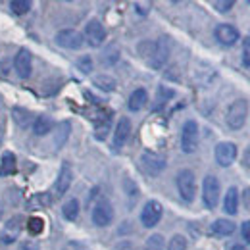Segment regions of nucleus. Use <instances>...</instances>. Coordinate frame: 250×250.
Wrapping results in <instances>:
<instances>
[{"mask_svg":"<svg viewBox=\"0 0 250 250\" xmlns=\"http://www.w3.org/2000/svg\"><path fill=\"white\" fill-rule=\"evenodd\" d=\"M243 63L250 67V37H247L243 42Z\"/></svg>","mask_w":250,"mask_h":250,"instance_id":"e433bc0d","label":"nucleus"},{"mask_svg":"<svg viewBox=\"0 0 250 250\" xmlns=\"http://www.w3.org/2000/svg\"><path fill=\"white\" fill-rule=\"evenodd\" d=\"M129 135H131V120L120 118V122L116 125V131H114V148H122L127 143Z\"/></svg>","mask_w":250,"mask_h":250,"instance_id":"dca6fc26","label":"nucleus"},{"mask_svg":"<svg viewBox=\"0 0 250 250\" xmlns=\"http://www.w3.org/2000/svg\"><path fill=\"white\" fill-rule=\"evenodd\" d=\"M2 210H4V206H2V202H0V216H2Z\"/></svg>","mask_w":250,"mask_h":250,"instance_id":"c03bdc74","label":"nucleus"},{"mask_svg":"<svg viewBox=\"0 0 250 250\" xmlns=\"http://www.w3.org/2000/svg\"><path fill=\"white\" fill-rule=\"evenodd\" d=\"M124 190L131 202H135V200L139 198V187H137V183H135L131 177H125L124 179Z\"/></svg>","mask_w":250,"mask_h":250,"instance_id":"c756f323","label":"nucleus"},{"mask_svg":"<svg viewBox=\"0 0 250 250\" xmlns=\"http://www.w3.org/2000/svg\"><path fill=\"white\" fill-rule=\"evenodd\" d=\"M173 91L171 89H167V87H160V91H158V106H162V104H166L169 98H173Z\"/></svg>","mask_w":250,"mask_h":250,"instance_id":"72a5a7b5","label":"nucleus"},{"mask_svg":"<svg viewBox=\"0 0 250 250\" xmlns=\"http://www.w3.org/2000/svg\"><path fill=\"white\" fill-rule=\"evenodd\" d=\"M27 223H29V227H27V229H29V233H33V235L41 233V231H42V227H44V221H42L41 218H31Z\"/></svg>","mask_w":250,"mask_h":250,"instance_id":"c9c22d12","label":"nucleus"},{"mask_svg":"<svg viewBox=\"0 0 250 250\" xmlns=\"http://www.w3.org/2000/svg\"><path fill=\"white\" fill-rule=\"evenodd\" d=\"M85 39L83 35L75 29H62V31L56 33V44L62 46V48H67V50H79L83 46Z\"/></svg>","mask_w":250,"mask_h":250,"instance_id":"0eeeda50","label":"nucleus"},{"mask_svg":"<svg viewBox=\"0 0 250 250\" xmlns=\"http://www.w3.org/2000/svg\"><path fill=\"white\" fill-rule=\"evenodd\" d=\"M243 204H245L247 210H250V187H247L243 192Z\"/></svg>","mask_w":250,"mask_h":250,"instance_id":"ea45409f","label":"nucleus"},{"mask_svg":"<svg viewBox=\"0 0 250 250\" xmlns=\"http://www.w3.org/2000/svg\"><path fill=\"white\" fill-rule=\"evenodd\" d=\"M196 148H198V124L194 120H188L181 129V150L185 154H192Z\"/></svg>","mask_w":250,"mask_h":250,"instance_id":"39448f33","label":"nucleus"},{"mask_svg":"<svg viewBox=\"0 0 250 250\" xmlns=\"http://www.w3.org/2000/svg\"><path fill=\"white\" fill-rule=\"evenodd\" d=\"M50 204H52V194H48V192H39L29 200V208H37V206L39 208H46Z\"/></svg>","mask_w":250,"mask_h":250,"instance_id":"bb28decb","label":"nucleus"},{"mask_svg":"<svg viewBox=\"0 0 250 250\" xmlns=\"http://www.w3.org/2000/svg\"><path fill=\"white\" fill-rule=\"evenodd\" d=\"M169 52H171V41L169 37H160L158 41H154L150 44V50L146 54L148 58V65L152 69H162L166 63H167V58H169Z\"/></svg>","mask_w":250,"mask_h":250,"instance_id":"f257e3e1","label":"nucleus"},{"mask_svg":"<svg viewBox=\"0 0 250 250\" xmlns=\"http://www.w3.org/2000/svg\"><path fill=\"white\" fill-rule=\"evenodd\" d=\"M118 60H120V50H118V46H110V48L104 52V56H102V63H104V65H114Z\"/></svg>","mask_w":250,"mask_h":250,"instance_id":"7c9ffc66","label":"nucleus"},{"mask_svg":"<svg viewBox=\"0 0 250 250\" xmlns=\"http://www.w3.org/2000/svg\"><path fill=\"white\" fill-rule=\"evenodd\" d=\"M229 250H247V249H245V245H233Z\"/></svg>","mask_w":250,"mask_h":250,"instance_id":"79ce46f5","label":"nucleus"},{"mask_svg":"<svg viewBox=\"0 0 250 250\" xmlns=\"http://www.w3.org/2000/svg\"><path fill=\"white\" fill-rule=\"evenodd\" d=\"M247 118H249V102L245 98H239L235 100L229 108H227V114H225V124L229 125V129H241L247 124Z\"/></svg>","mask_w":250,"mask_h":250,"instance_id":"f03ea898","label":"nucleus"},{"mask_svg":"<svg viewBox=\"0 0 250 250\" xmlns=\"http://www.w3.org/2000/svg\"><path fill=\"white\" fill-rule=\"evenodd\" d=\"M0 106H2V96H0Z\"/></svg>","mask_w":250,"mask_h":250,"instance_id":"a18cd8bd","label":"nucleus"},{"mask_svg":"<svg viewBox=\"0 0 250 250\" xmlns=\"http://www.w3.org/2000/svg\"><path fill=\"white\" fill-rule=\"evenodd\" d=\"M52 127H54V122H52L48 116H39V118H35V122H33V131H35L37 137L48 135V133L52 131Z\"/></svg>","mask_w":250,"mask_h":250,"instance_id":"412c9836","label":"nucleus"},{"mask_svg":"<svg viewBox=\"0 0 250 250\" xmlns=\"http://www.w3.org/2000/svg\"><path fill=\"white\" fill-rule=\"evenodd\" d=\"M16 169H18V162H16L14 152H4L2 158H0V175H2V177L14 175Z\"/></svg>","mask_w":250,"mask_h":250,"instance_id":"aec40b11","label":"nucleus"},{"mask_svg":"<svg viewBox=\"0 0 250 250\" xmlns=\"http://www.w3.org/2000/svg\"><path fill=\"white\" fill-rule=\"evenodd\" d=\"M10 10H12L16 16H25V14L31 10V2H29V0H12V2H10Z\"/></svg>","mask_w":250,"mask_h":250,"instance_id":"c85d7f7f","label":"nucleus"},{"mask_svg":"<svg viewBox=\"0 0 250 250\" xmlns=\"http://www.w3.org/2000/svg\"><path fill=\"white\" fill-rule=\"evenodd\" d=\"M83 39H85L93 48L102 46V44H104V41H106V29H104V25H102L98 20H91V21H87Z\"/></svg>","mask_w":250,"mask_h":250,"instance_id":"6e6552de","label":"nucleus"},{"mask_svg":"<svg viewBox=\"0 0 250 250\" xmlns=\"http://www.w3.org/2000/svg\"><path fill=\"white\" fill-rule=\"evenodd\" d=\"M167 250H187V237L183 235H173L169 245H167Z\"/></svg>","mask_w":250,"mask_h":250,"instance_id":"2f4dec72","label":"nucleus"},{"mask_svg":"<svg viewBox=\"0 0 250 250\" xmlns=\"http://www.w3.org/2000/svg\"><path fill=\"white\" fill-rule=\"evenodd\" d=\"M12 116H14V122L20 125V127H23V129H27V127L31 125V112H29L27 108L16 106V108L12 110Z\"/></svg>","mask_w":250,"mask_h":250,"instance_id":"4be33fe9","label":"nucleus"},{"mask_svg":"<svg viewBox=\"0 0 250 250\" xmlns=\"http://www.w3.org/2000/svg\"><path fill=\"white\" fill-rule=\"evenodd\" d=\"M8 73H10V63L2 62L0 63V77H8Z\"/></svg>","mask_w":250,"mask_h":250,"instance_id":"a19ab883","label":"nucleus"},{"mask_svg":"<svg viewBox=\"0 0 250 250\" xmlns=\"http://www.w3.org/2000/svg\"><path fill=\"white\" fill-rule=\"evenodd\" d=\"M175 183H177V190L181 194V198L185 202H192L194 200V194H196V179H194V173L190 169H181L175 177Z\"/></svg>","mask_w":250,"mask_h":250,"instance_id":"20e7f679","label":"nucleus"},{"mask_svg":"<svg viewBox=\"0 0 250 250\" xmlns=\"http://www.w3.org/2000/svg\"><path fill=\"white\" fill-rule=\"evenodd\" d=\"M69 131H71L69 122H62V124L58 125L56 137H54V146H56V148H62L63 145H65V141H67V137H69Z\"/></svg>","mask_w":250,"mask_h":250,"instance_id":"393cba45","label":"nucleus"},{"mask_svg":"<svg viewBox=\"0 0 250 250\" xmlns=\"http://www.w3.org/2000/svg\"><path fill=\"white\" fill-rule=\"evenodd\" d=\"M219 192H221V187H219V179L216 175H206L204 181H202V200H204V206L208 210H214L219 202Z\"/></svg>","mask_w":250,"mask_h":250,"instance_id":"7ed1b4c3","label":"nucleus"},{"mask_svg":"<svg viewBox=\"0 0 250 250\" xmlns=\"http://www.w3.org/2000/svg\"><path fill=\"white\" fill-rule=\"evenodd\" d=\"M21 229H23V216H12V218L8 219L2 235H0L2 243L4 245H12L18 239V235L21 233Z\"/></svg>","mask_w":250,"mask_h":250,"instance_id":"4468645a","label":"nucleus"},{"mask_svg":"<svg viewBox=\"0 0 250 250\" xmlns=\"http://www.w3.org/2000/svg\"><path fill=\"white\" fill-rule=\"evenodd\" d=\"M110 125H112V118L110 116H102L96 122V129H94L96 139H106V135L110 133Z\"/></svg>","mask_w":250,"mask_h":250,"instance_id":"a878e982","label":"nucleus"},{"mask_svg":"<svg viewBox=\"0 0 250 250\" xmlns=\"http://www.w3.org/2000/svg\"><path fill=\"white\" fill-rule=\"evenodd\" d=\"M214 35H216L219 44H223V46H233L241 39L239 29L235 25H231V23H219L218 27H216V31H214Z\"/></svg>","mask_w":250,"mask_h":250,"instance_id":"f8f14e48","label":"nucleus"},{"mask_svg":"<svg viewBox=\"0 0 250 250\" xmlns=\"http://www.w3.org/2000/svg\"><path fill=\"white\" fill-rule=\"evenodd\" d=\"M94 87H98L100 91H104V93H112L116 87H118V83H116V79L112 77V75H96L93 79Z\"/></svg>","mask_w":250,"mask_h":250,"instance_id":"5701e85b","label":"nucleus"},{"mask_svg":"<svg viewBox=\"0 0 250 250\" xmlns=\"http://www.w3.org/2000/svg\"><path fill=\"white\" fill-rule=\"evenodd\" d=\"M141 166H143V169L148 175L156 177V175H160L166 169V160L162 156H158V154H154V152H145L141 156Z\"/></svg>","mask_w":250,"mask_h":250,"instance_id":"ddd939ff","label":"nucleus"},{"mask_svg":"<svg viewBox=\"0 0 250 250\" xmlns=\"http://www.w3.org/2000/svg\"><path fill=\"white\" fill-rule=\"evenodd\" d=\"M235 223L231 221V219H225V218H219L216 219L214 223H212V227H210V231L216 235V237H229V235H233L235 233Z\"/></svg>","mask_w":250,"mask_h":250,"instance_id":"a211bd4d","label":"nucleus"},{"mask_svg":"<svg viewBox=\"0 0 250 250\" xmlns=\"http://www.w3.org/2000/svg\"><path fill=\"white\" fill-rule=\"evenodd\" d=\"M148 8H150V4H141V2L135 4V10H137L141 16H146V14H148Z\"/></svg>","mask_w":250,"mask_h":250,"instance_id":"58836bf2","label":"nucleus"},{"mask_svg":"<svg viewBox=\"0 0 250 250\" xmlns=\"http://www.w3.org/2000/svg\"><path fill=\"white\" fill-rule=\"evenodd\" d=\"M91 218H93V223L96 227H108L112 223V219H114V208H112V204L108 200L96 202Z\"/></svg>","mask_w":250,"mask_h":250,"instance_id":"1a4fd4ad","label":"nucleus"},{"mask_svg":"<svg viewBox=\"0 0 250 250\" xmlns=\"http://www.w3.org/2000/svg\"><path fill=\"white\" fill-rule=\"evenodd\" d=\"M14 67L21 79H29L33 71V54L27 48H20L14 60Z\"/></svg>","mask_w":250,"mask_h":250,"instance_id":"9b49d317","label":"nucleus"},{"mask_svg":"<svg viewBox=\"0 0 250 250\" xmlns=\"http://www.w3.org/2000/svg\"><path fill=\"white\" fill-rule=\"evenodd\" d=\"M212 4H214V8H216L218 12H221V14H227V12L235 6L233 0H216V2H212Z\"/></svg>","mask_w":250,"mask_h":250,"instance_id":"f704fd0d","label":"nucleus"},{"mask_svg":"<svg viewBox=\"0 0 250 250\" xmlns=\"http://www.w3.org/2000/svg\"><path fill=\"white\" fill-rule=\"evenodd\" d=\"M2 141H4V125L0 124V146H2Z\"/></svg>","mask_w":250,"mask_h":250,"instance_id":"37998d69","label":"nucleus"},{"mask_svg":"<svg viewBox=\"0 0 250 250\" xmlns=\"http://www.w3.org/2000/svg\"><path fill=\"white\" fill-rule=\"evenodd\" d=\"M162 214H164V206L158 200H148L145 204L143 212H141V223H143V227H146V229L156 227L158 223H160V219H162Z\"/></svg>","mask_w":250,"mask_h":250,"instance_id":"423d86ee","label":"nucleus"},{"mask_svg":"<svg viewBox=\"0 0 250 250\" xmlns=\"http://www.w3.org/2000/svg\"><path fill=\"white\" fill-rule=\"evenodd\" d=\"M237 160V145L223 141L216 146V162L221 167H229L233 162Z\"/></svg>","mask_w":250,"mask_h":250,"instance_id":"9d476101","label":"nucleus"},{"mask_svg":"<svg viewBox=\"0 0 250 250\" xmlns=\"http://www.w3.org/2000/svg\"><path fill=\"white\" fill-rule=\"evenodd\" d=\"M62 214L67 221H75L79 216V200L77 198H69L62 206Z\"/></svg>","mask_w":250,"mask_h":250,"instance_id":"b1692460","label":"nucleus"},{"mask_svg":"<svg viewBox=\"0 0 250 250\" xmlns=\"http://www.w3.org/2000/svg\"><path fill=\"white\" fill-rule=\"evenodd\" d=\"M166 249V239L160 235V233H154L146 239L145 243V250H164Z\"/></svg>","mask_w":250,"mask_h":250,"instance_id":"cd10ccee","label":"nucleus"},{"mask_svg":"<svg viewBox=\"0 0 250 250\" xmlns=\"http://www.w3.org/2000/svg\"><path fill=\"white\" fill-rule=\"evenodd\" d=\"M77 67L83 71V73H91L93 71V58L91 56H81L77 60Z\"/></svg>","mask_w":250,"mask_h":250,"instance_id":"473e14b6","label":"nucleus"},{"mask_svg":"<svg viewBox=\"0 0 250 250\" xmlns=\"http://www.w3.org/2000/svg\"><path fill=\"white\" fill-rule=\"evenodd\" d=\"M71 181H73V171H71V166L67 162H63L62 167H60V173H58V179L54 183V194L60 198L63 196L69 187H71Z\"/></svg>","mask_w":250,"mask_h":250,"instance_id":"2eb2a0df","label":"nucleus"},{"mask_svg":"<svg viewBox=\"0 0 250 250\" xmlns=\"http://www.w3.org/2000/svg\"><path fill=\"white\" fill-rule=\"evenodd\" d=\"M146 102H148V93H146V89H135V91L131 93V96H129L127 106H129L131 112H139V110H143V108L146 106Z\"/></svg>","mask_w":250,"mask_h":250,"instance_id":"6ab92c4d","label":"nucleus"},{"mask_svg":"<svg viewBox=\"0 0 250 250\" xmlns=\"http://www.w3.org/2000/svg\"><path fill=\"white\" fill-rule=\"evenodd\" d=\"M223 210L229 214V216H235L239 212V190L237 187H229L225 192V198H223Z\"/></svg>","mask_w":250,"mask_h":250,"instance_id":"f3484780","label":"nucleus"},{"mask_svg":"<svg viewBox=\"0 0 250 250\" xmlns=\"http://www.w3.org/2000/svg\"><path fill=\"white\" fill-rule=\"evenodd\" d=\"M241 235H243V241L250 245V221H245L243 227H241Z\"/></svg>","mask_w":250,"mask_h":250,"instance_id":"4c0bfd02","label":"nucleus"}]
</instances>
